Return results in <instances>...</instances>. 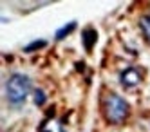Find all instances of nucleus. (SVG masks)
<instances>
[{
	"label": "nucleus",
	"instance_id": "obj_1",
	"mask_svg": "<svg viewBox=\"0 0 150 132\" xmlns=\"http://www.w3.org/2000/svg\"><path fill=\"white\" fill-rule=\"evenodd\" d=\"M31 92V78L22 72H13L6 82V98L11 107H22Z\"/></svg>",
	"mask_w": 150,
	"mask_h": 132
},
{
	"label": "nucleus",
	"instance_id": "obj_2",
	"mask_svg": "<svg viewBox=\"0 0 150 132\" xmlns=\"http://www.w3.org/2000/svg\"><path fill=\"white\" fill-rule=\"evenodd\" d=\"M101 111H103V118L112 125H120L130 114V105L127 103L125 98H121L120 94H107L103 98L101 103Z\"/></svg>",
	"mask_w": 150,
	"mask_h": 132
},
{
	"label": "nucleus",
	"instance_id": "obj_3",
	"mask_svg": "<svg viewBox=\"0 0 150 132\" xmlns=\"http://www.w3.org/2000/svg\"><path fill=\"white\" fill-rule=\"evenodd\" d=\"M120 82L127 89H134L143 82V71L139 67H127L120 72Z\"/></svg>",
	"mask_w": 150,
	"mask_h": 132
},
{
	"label": "nucleus",
	"instance_id": "obj_4",
	"mask_svg": "<svg viewBox=\"0 0 150 132\" xmlns=\"http://www.w3.org/2000/svg\"><path fill=\"white\" fill-rule=\"evenodd\" d=\"M40 132H67L65 130V127H63L58 119H54V118H49L47 121H44L42 123V127H40Z\"/></svg>",
	"mask_w": 150,
	"mask_h": 132
},
{
	"label": "nucleus",
	"instance_id": "obj_5",
	"mask_svg": "<svg viewBox=\"0 0 150 132\" xmlns=\"http://www.w3.org/2000/svg\"><path fill=\"white\" fill-rule=\"evenodd\" d=\"M96 40H98V33H96V29L89 27V29L83 31V45H85V49H87V51H92Z\"/></svg>",
	"mask_w": 150,
	"mask_h": 132
},
{
	"label": "nucleus",
	"instance_id": "obj_6",
	"mask_svg": "<svg viewBox=\"0 0 150 132\" xmlns=\"http://www.w3.org/2000/svg\"><path fill=\"white\" fill-rule=\"evenodd\" d=\"M74 29H76V22H69V24H65L62 29L56 31V35H54V36H56V40H63L65 36H69Z\"/></svg>",
	"mask_w": 150,
	"mask_h": 132
},
{
	"label": "nucleus",
	"instance_id": "obj_7",
	"mask_svg": "<svg viewBox=\"0 0 150 132\" xmlns=\"http://www.w3.org/2000/svg\"><path fill=\"white\" fill-rule=\"evenodd\" d=\"M139 27H141V31H143L146 42L150 43V15L141 16V20H139Z\"/></svg>",
	"mask_w": 150,
	"mask_h": 132
},
{
	"label": "nucleus",
	"instance_id": "obj_8",
	"mask_svg": "<svg viewBox=\"0 0 150 132\" xmlns=\"http://www.w3.org/2000/svg\"><path fill=\"white\" fill-rule=\"evenodd\" d=\"M47 45V42L45 40H38V42H33V43H29V45L24 47L25 53H31V51H36V49H42V47H45Z\"/></svg>",
	"mask_w": 150,
	"mask_h": 132
},
{
	"label": "nucleus",
	"instance_id": "obj_9",
	"mask_svg": "<svg viewBox=\"0 0 150 132\" xmlns=\"http://www.w3.org/2000/svg\"><path fill=\"white\" fill-rule=\"evenodd\" d=\"M33 96H35V103L38 107H42V105L45 103V92L42 91V89H35V94Z\"/></svg>",
	"mask_w": 150,
	"mask_h": 132
}]
</instances>
